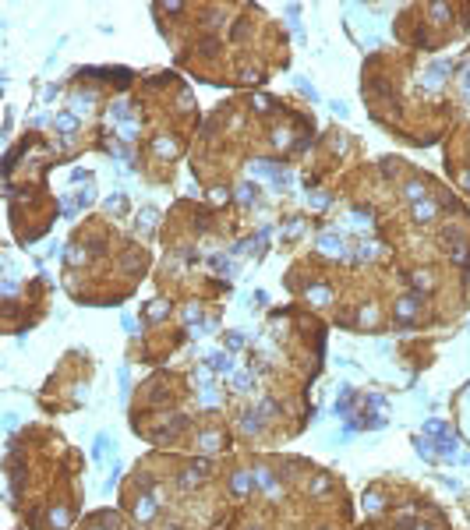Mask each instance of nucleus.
Instances as JSON below:
<instances>
[{
	"label": "nucleus",
	"instance_id": "1",
	"mask_svg": "<svg viewBox=\"0 0 470 530\" xmlns=\"http://www.w3.org/2000/svg\"><path fill=\"white\" fill-rule=\"evenodd\" d=\"M318 244H322V251H329V255H343V237H322Z\"/></svg>",
	"mask_w": 470,
	"mask_h": 530
},
{
	"label": "nucleus",
	"instance_id": "2",
	"mask_svg": "<svg viewBox=\"0 0 470 530\" xmlns=\"http://www.w3.org/2000/svg\"><path fill=\"white\" fill-rule=\"evenodd\" d=\"M414 216H417L421 223H428V220L435 216V205H431V202H417V205H414Z\"/></svg>",
	"mask_w": 470,
	"mask_h": 530
},
{
	"label": "nucleus",
	"instance_id": "3",
	"mask_svg": "<svg viewBox=\"0 0 470 530\" xmlns=\"http://www.w3.org/2000/svg\"><path fill=\"white\" fill-rule=\"evenodd\" d=\"M212 368H216V371H227V375H230V371H234V361H230L227 354H216V357H212Z\"/></svg>",
	"mask_w": 470,
	"mask_h": 530
},
{
	"label": "nucleus",
	"instance_id": "4",
	"mask_svg": "<svg viewBox=\"0 0 470 530\" xmlns=\"http://www.w3.org/2000/svg\"><path fill=\"white\" fill-rule=\"evenodd\" d=\"M135 513H138L142 520H149V516L156 513V506H152V498H138V509H135Z\"/></svg>",
	"mask_w": 470,
	"mask_h": 530
},
{
	"label": "nucleus",
	"instance_id": "5",
	"mask_svg": "<svg viewBox=\"0 0 470 530\" xmlns=\"http://www.w3.org/2000/svg\"><path fill=\"white\" fill-rule=\"evenodd\" d=\"M247 488H251V477H247V474H237V477H234V491H237V495H244Z\"/></svg>",
	"mask_w": 470,
	"mask_h": 530
},
{
	"label": "nucleus",
	"instance_id": "6",
	"mask_svg": "<svg viewBox=\"0 0 470 530\" xmlns=\"http://www.w3.org/2000/svg\"><path fill=\"white\" fill-rule=\"evenodd\" d=\"M421 195H424V188H421L417 180H410V184H406V198H421Z\"/></svg>",
	"mask_w": 470,
	"mask_h": 530
},
{
	"label": "nucleus",
	"instance_id": "7",
	"mask_svg": "<svg viewBox=\"0 0 470 530\" xmlns=\"http://www.w3.org/2000/svg\"><path fill=\"white\" fill-rule=\"evenodd\" d=\"M247 530H262V527H247Z\"/></svg>",
	"mask_w": 470,
	"mask_h": 530
}]
</instances>
